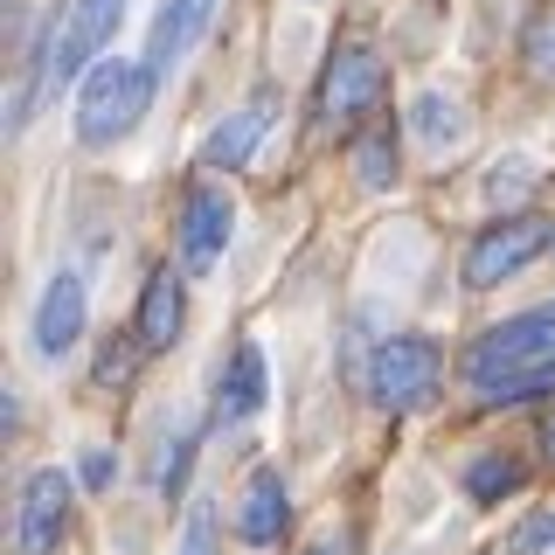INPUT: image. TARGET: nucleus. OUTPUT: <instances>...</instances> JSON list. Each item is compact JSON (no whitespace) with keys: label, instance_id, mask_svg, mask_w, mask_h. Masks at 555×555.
Here are the masks:
<instances>
[{"label":"nucleus","instance_id":"1","mask_svg":"<svg viewBox=\"0 0 555 555\" xmlns=\"http://www.w3.org/2000/svg\"><path fill=\"white\" fill-rule=\"evenodd\" d=\"M465 389L486 403H520V396L555 389V299L514 312L465 347Z\"/></svg>","mask_w":555,"mask_h":555},{"label":"nucleus","instance_id":"2","mask_svg":"<svg viewBox=\"0 0 555 555\" xmlns=\"http://www.w3.org/2000/svg\"><path fill=\"white\" fill-rule=\"evenodd\" d=\"M153 104V69L146 63H98L91 77H83V98H77V139L83 146H112V139H126L139 118H146Z\"/></svg>","mask_w":555,"mask_h":555},{"label":"nucleus","instance_id":"3","mask_svg":"<svg viewBox=\"0 0 555 555\" xmlns=\"http://www.w3.org/2000/svg\"><path fill=\"white\" fill-rule=\"evenodd\" d=\"M438 375H444V354L430 334H396L375 347V369H369V389L382 396L389 410H424L438 396Z\"/></svg>","mask_w":555,"mask_h":555},{"label":"nucleus","instance_id":"4","mask_svg":"<svg viewBox=\"0 0 555 555\" xmlns=\"http://www.w3.org/2000/svg\"><path fill=\"white\" fill-rule=\"evenodd\" d=\"M118 22H126V0H69V22H63L56 49H49V69H42V91L56 98L63 83H77L91 69V56L118 35Z\"/></svg>","mask_w":555,"mask_h":555},{"label":"nucleus","instance_id":"5","mask_svg":"<svg viewBox=\"0 0 555 555\" xmlns=\"http://www.w3.org/2000/svg\"><path fill=\"white\" fill-rule=\"evenodd\" d=\"M542 250H548V222L542 216H507V222H493V230H479L473 257H465V285L486 292V285L514 278L528 257H542Z\"/></svg>","mask_w":555,"mask_h":555},{"label":"nucleus","instance_id":"6","mask_svg":"<svg viewBox=\"0 0 555 555\" xmlns=\"http://www.w3.org/2000/svg\"><path fill=\"white\" fill-rule=\"evenodd\" d=\"M69 528V479L56 465H42V473L22 479V507H14V548L22 555H56Z\"/></svg>","mask_w":555,"mask_h":555},{"label":"nucleus","instance_id":"7","mask_svg":"<svg viewBox=\"0 0 555 555\" xmlns=\"http://www.w3.org/2000/svg\"><path fill=\"white\" fill-rule=\"evenodd\" d=\"M208 22H216V0H160L153 35H146V69H153V77H173V69L195 56V42L208 35Z\"/></svg>","mask_w":555,"mask_h":555},{"label":"nucleus","instance_id":"8","mask_svg":"<svg viewBox=\"0 0 555 555\" xmlns=\"http://www.w3.org/2000/svg\"><path fill=\"white\" fill-rule=\"evenodd\" d=\"M83 312H91L83 278L77 271H56V278H49V292H42V306H35V354H42V361L69 354L77 334H83Z\"/></svg>","mask_w":555,"mask_h":555},{"label":"nucleus","instance_id":"9","mask_svg":"<svg viewBox=\"0 0 555 555\" xmlns=\"http://www.w3.org/2000/svg\"><path fill=\"white\" fill-rule=\"evenodd\" d=\"M230 230H236L230 195H222V188H188V202H181V257H188V271L216 264Z\"/></svg>","mask_w":555,"mask_h":555},{"label":"nucleus","instance_id":"10","mask_svg":"<svg viewBox=\"0 0 555 555\" xmlns=\"http://www.w3.org/2000/svg\"><path fill=\"white\" fill-rule=\"evenodd\" d=\"M375 98H382V63L369 49H340V56L326 63V83H320V118L347 126V118H361Z\"/></svg>","mask_w":555,"mask_h":555},{"label":"nucleus","instance_id":"11","mask_svg":"<svg viewBox=\"0 0 555 555\" xmlns=\"http://www.w3.org/2000/svg\"><path fill=\"white\" fill-rule=\"evenodd\" d=\"M264 132H271V98H250L236 118H222V126L202 139V167L208 173H236L257 153V139H264Z\"/></svg>","mask_w":555,"mask_h":555},{"label":"nucleus","instance_id":"12","mask_svg":"<svg viewBox=\"0 0 555 555\" xmlns=\"http://www.w3.org/2000/svg\"><path fill=\"white\" fill-rule=\"evenodd\" d=\"M236 534H243L250 548H271L278 534H285V479H278L271 465H257V473H250V486H243Z\"/></svg>","mask_w":555,"mask_h":555},{"label":"nucleus","instance_id":"13","mask_svg":"<svg viewBox=\"0 0 555 555\" xmlns=\"http://www.w3.org/2000/svg\"><path fill=\"white\" fill-rule=\"evenodd\" d=\"M264 396H271V382H264V354H257V340H243L236 354H230V369H222L216 416H222V424H243V416L264 410Z\"/></svg>","mask_w":555,"mask_h":555},{"label":"nucleus","instance_id":"14","mask_svg":"<svg viewBox=\"0 0 555 555\" xmlns=\"http://www.w3.org/2000/svg\"><path fill=\"white\" fill-rule=\"evenodd\" d=\"M181 320H188V292L173 278V264H160L146 278V299H139V347H173Z\"/></svg>","mask_w":555,"mask_h":555},{"label":"nucleus","instance_id":"15","mask_svg":"<svg viewBox=\"0 0 555 555\" xmlns=\"http://www.w3.org/2000/svg\"><path fill=\"white\" fill-rule=\"evenodd\" d=\"M416 139H424V146H459L465 139V104L459 98H444V91H424L416 98Z\"/></svg>","mask_w":555,"mask_h":555},{"label":"nucleus","instance_id":"16","mask_svg":"<svg viewBox=\"0 0 555 555\" xmlns=\"http://www.w3.org/2000/svg\"><path fill=\"white\" fill-rule=\"evenodd\" d=\"M354 173H361V188H389L396 181V139H389V126L369 132V139H354Z\"/></svg>","mask_w":555,"mask_h":555},{"label":"nucleus","instance_id":"17","mask_svg":"<svg viewBox=\"0 0 555 555\" xmlns=\"http://www.w3.org/2000/svg\"><path fill=\"white\" fill-rule=\"evenodd\" d=\"M514 486H520V465L500 459V451H493V459H473V473H465V493H473V500H507Z\"/></svg>","mask_w":555,"mask_h":555},{"label":"nucleus","instance_id":"18","mask_svg":"<svg viewBox=\"0 0 555 555\" xmlns=\"http://www.w3.org/2000/svg\"><path fill=\"white\" fill-rule=\"evenodd\" d=\"M132 369H139V340H118L112 334V347L98 354V382H104V389H118V382H132Z\"/></svg>","mask_w":555,"mask_h":555},{"label":"nucleus","instance_id":"19","mask_svg":"<svg viewBox=\"0 0 555 555\" xmlns=\"http://www.w3.org/2000/svg\"><path fill=\"white\" fill-rule=\"evenodd\" d=\"M528 188H534L528 160H500V167H493V181H486V195H493L500 208H507V202H520V195H528Z\"/></svg>","mask_w":555,"mask_h":555},{"label":"nucleus","instance_id":"20","mask_svg":"<svg viewBox=\"0 0 555 555\" xmlns=\"http://www.w3.org/2000/svg\"><path fill=\"white\" fill-rule=\"evenodd\" d=\"M181 555H216V507H208V500H195V507H188Z\"/></svg>","mask_w":555,"mask_h":555},{"label":"nucleus","instance_id":"21","mask_svg":"<svg viewBox=\"0 0 555 555\" xmlns=\"http://www.w3.org/2000/svg\"><path fill=\"white\" fill-rule=\"evenodd\" d=\"M514 555H555V514H528V520H520Z\"/></svg>","mask_w":555,"mask_h":555},{"label":"nucleus","instance_id":"22","mask_svg":"<svg viewBox=\"0 0 555 555\" xmlns=\"http://www.w3.org/2000/svg\"><path fill=\"white\" fill-rule=\"evenodd\" d=\"M528 63L534 69H555V14H542V22L528 28Z\"/></svg>","mask_w":555,"mask_h":555},{"label":"nucleus","instance_id":"23","mask_svg":"<svg viewBox=\"0 0 555 555\" xmlns=\"http://www.w3.org/2000/svg\"><path fill=\"white\" fill-rule=\"evenodd\" d=\"M77 473H83V486H112V451H104V444H83V465H77Z\"/></svg>","mask_w":555,"mask_h":555},{"label":"nucleus","instance_id":"24","mask_svg":"<svg viewBox=\"0 0 555 555\" xmlns=\"http://www.w3.org/2000/svg\"><path fill=\"white\" fill-rule=\"evenodd\" d=\"M542 444H548V459H555V410H548V424H542Z\"/></svg>","mask_w":555,"mask_h":555},{"label":"nucleus","instance_id":"25","mask_svg":"<svg viewBox=\"0 0 555 555\" xmlns=\"http://www.w3.org/2000/svg\"><path fill=\"white\" fill-rule=\"evenodd\" d=\"M306 555H334V548H326V542H320V548H306Z\"/></svg>","mask_w":555,"mask_h":555}]
</instances>
